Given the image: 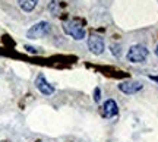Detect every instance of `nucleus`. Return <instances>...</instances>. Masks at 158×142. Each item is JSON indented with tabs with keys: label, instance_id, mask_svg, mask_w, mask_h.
Wrapping results in <instances>:
<instances>
[{
	"label": "nucleus",
	"instance_id": "obj_14",
	"mask_svg": "<svg viewBox=\"0 0 158 142\" xmlns=\"http://www.w3.org/2000/svg\"><path fill=\"white\" fill-rule=\"evenodd\" d=\"M0 75H2V69H0Z\"/></svg>",
	"mask_w": 158,
	"mask_h": 142
},
{
	"label": "nucleus",
	"instance_id": "obj_1",
	"mask_svg": "<svg viewBox=\"0 0 158 142\" xmlns=\"http://www.w3.org/2000/svg\"><path fill=\"white\" fill-rule=\"evenodd\" d=\"M148 54H149V51H148L147 47L142 46V44H136V46H132L127 50L126 59L130 63H142L147 60Z\"/></svg>",
	"mask_w": 158,
	"mask_h": 142
},
{
	"label": "nucleus",
	"instance_id": "obj_11",
	"mask_svg": "<svg viewBox=\"0 0 158 142\" xmlns=\"http://www.w3.org/2000/svg\"><path fill=\"white\" fill-rule=\"evenodd\" d=\"M94 100H95V102L100 101V88H95V91H94Z\"/></svg>",
	"mask_w": 158,
	"mask_h": 142
},
{
	"label": "nucleus",
	"instance_id": "obj_6",
	"mask_svg": "<svg viewBox=\"0 0 158 142\" xmlns=\"http://www.w3.org/2000/svg\"><path fill=\"white\" fill-rule=\"evenodd\" d=\"M35 86H37V90H38L43 95H51V94H54V86L45 79V76L43 73H40L38 76L35 78Z\"/></svg>",
	"mask_w": 158,
	"mask_h": 142
},
{
	"label": "nucleus",
	"instance_id": "obj_9",
	"mask_svg": "<svg viewBox=\"0 0 158 142\" xmlns=\"http://www.w3.org/2000/svg\"><path fill=\"white\" fill-rule=\"evenodd\" d=\"M110 50H111V54H114L116 57H118L122 54V47H120V44H111Z\"/></svg>",
	"mask_w": 158,
	"mask_h": 142
},
{
	"label": "nucleus",
	"instance_id": "obj_4",
	"mask_svg": "<svg viewBox=\"0 0 158 142\" xmlns=\"http://www.w3.org/2000/svg\"><path fill=\"white\" fill-rule=\"evenodd\" d=\"M86 44H88V48L92 54H95V56H100L102 54V51L106 48V43H104V38L100 37V35H89V38L86 41Z\"/></svg>",
	"mask_w": 158,
	"mask_h": 142
},
{
	"label": "nucleus",
	"instance_id": "obj_2",
	"mask_svg": "<svg viewBox=\"0 0 158 142\" xmlns=\"http://www.w3.org/2000/svg\"><path fill=\"white\" fill-rule=\"evenodd\" d=\"M63 31L68 35H70L73 40H84L86 32H85V28L82 27V23L78 22V21H68V22L63 23Z\"/></svg>",
	"mask_w": 158,
	"mask_h": 142
},
{
	"label": "nucleus",
	"instance_id": "obj_5",
	"mask_svg": "<svg viewBox=\"0 0 158 142\" xmlns=\"http://www.w3.org/2000/svg\"><path fill=\"white\" fill-rule=\"evenodd\" d=\"M143 88L142 82L139 81H124V82H120L118 84V90L126 94V95H132V94H136L139 92Z\"/></svg>",
	"mask_w": 158,
	"mask_h": 142
},
{
	"label": "nucleus",
	"instance_id": "obj_13",
	"mask_svg": "<svg viewBox=\"0 0 158 142\" xmlns=\"http://www.w3.org/2000/svg\"><path fill=\"white\" fill-rule=\"evenodd\" d=\"M155 54H157V57H158V46H157V50H155Z\"/></svg>",
	"mask_w": 158,
	"mask_h": 142
},
{
	"label": "nucleus",
	"instance_id": "obj_3",
	"mask_svg": "<svg viewBox=\"0 0 158 142\" xmlns=\"http://www.w3.org/2000/svg\"><path fill=\"white\" fill-rule=\"evenodd\" d=\"M51 31V25L47 21H41V22H37L35 25H32L31 28L27 31V37L31 38V40H38V38H43Z\"/></svg>",
	"mask_w": 158,
	"mask_h": 142
},
{
	"label": "nucleus",
	"instance_id": "obj_12",
	"mask_svg": "<svg viewBox=\"0 0 158 142\" xmlns=\"http://www.w3.org/2000/svg\"><path fill=\"white\" fill-rule=\"evenodd\" d=\"M151 79L155 81V82H158V76H151Z\"/></svg>",
	"mask_w": 158,
	"mask_h": 142
},
{
	"label": "nucleus",
	"instance_id": "obj_8",
	"mask_svg": "<svg viewBox=\"0 0 158 142\" xmlns=\"http://www.w3.org/2000/svg\"><path fill=\"white\" fill-rule=\"evenodd\" d=\"M18 5L23 12H32L38 5V0H18Z\"/></svg>",
	"mask_w": 158,
	"mask_h": 142
},
{
	"label": "nucleus",
	"instance_id": "obj_10",
	"mask_svg": "<svg viewBox=\"0 0 158 142\" xmlns=\"http://www.w3.org/2000/svg\"><path fill=\"white\" fill-rule=\"evenodd\" d=\"M57 9H59V5H57L56 0H53V2L50 3V10H51V13H53V15H56V13H57Z\"/></svg>",
	"mask_w": 158,
	"mask_h": 142
},
{
	"label": "nucleus",
	"instance_id": "obj_7",
	"mask_svg": "<svg viewBox=\"0 0 158 142\" xmlns=\"http://www.w3.org/2000/svg\"><path fill=\"white\" fill-rule=\"evenodd\" d=\"M101 114H102V117H106V119H111L114 116H117L118 114L117 102L114 101V100L104 101V104H102V107H101Z\"/></svg>",
	"mask_w": 158,
	"mask_h": 142
}]
</instances>
